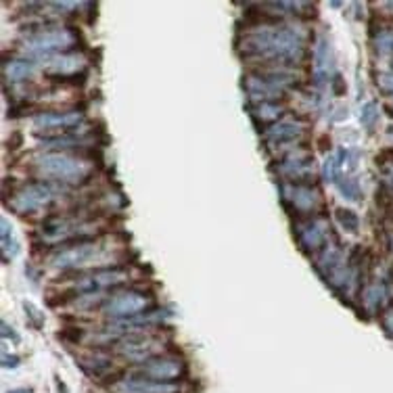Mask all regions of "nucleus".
Here are the masks:
<instances>
[{"label":"nucleus","instance_id":"obj_1","mask_svg":"<svg viewBox=\"0 0 393 393\" xmlns=\"http://www.w3.org/2000/svg\"><path fill=\"white\" fill-rule=\"evenodd\" d=\"M241 51L251 59L268 61L274 65H289L302 59L304 55V38L302 34L285 24L261 21L251 28L247 36L241 40Z\"/></svg>","mask_w":393,"mask_h":393},{"label":"nucleus","instance_id":"obj_2","mask_svg":"<svg viewBox=\"0 0 393 393\" xmlns=\"http://www.w3.org/2000/svg\"><path fill=\"white\" fill-rule=\"evenodd\" d=\"M49 261L57 270H82V268L101 270V268H109L107 264L111 261V253L103 241L88 238L65 245L63 249L53 253Z\"/></svg>","mask_w":393,"mask_h":393},{"label":"nucleus","instance_id":"obj_3","mask_svg":"<svg viewBox=\"0 0 393 393\" xmlns=\"http://www.w3.org/2000/svg\"><path fill=\"white\" fill-rule=\"evenodd\" d=\"M32 166L44 180H57L59 184H80L90 174V166L84 159L57 151L38 153L32 157Z\"/></svg>","mask_w":393,"mask_h":393},{"label":"nucleus","instance_id":"obj_4","mask_svg":"<svg viewBox=\"0 0 393 393\" xmlns=\"http://www.w3.org/2000/svg\"><path fill=\"white\" fill-rule=\"evenodd\" d=\"M295 78L279 67V69H268V71H253L245 80V90L247 96L253 101V105L259 103H272L281 98L289 88H293Z\"/></svg>","mask_w":393,"mask_h":393},{"label":"nucleus","instance_id":"obj_5","mask_svg":"<svg viewBox=\"0 0 393 393\" xmlns=\"http://www.w3.org/2000/svg\"><path fill=\"white\" fill-rule=\"evenodd\" d=\"M61 195H63V189L59 186V182H51V180L26 182L17 191H13L9 205L17 213H34L46 207L49 203H53L55 199H59Z\"/></svg>","mask_w":393,"mask_h":393},{"label":"nucleus","instance_id":"obj_6","mask_svg":"<svg viewBox=\"0 0 393 393\" xmlns=\"http://www.w3.org/2000/svg\"><path fill=\"white\" fill-rule=\"evenodd\" d=\"M78 44V38L73 32L65 28H46L42 32H36L28 36L21 44V51L28 57H55L61 55V51H69Z\"/></svg>","mask_w":393,"mask_h":393},{"label":"nucleus","instance_id":"obj_7","mask_svg":"<svg viewBox=\"0 0 393 393\" xmlns=\"http://www.w3.org/2000/svg\"><path fill=\"white\" fill-rule=\"evenodd\" d=\"M113 349L130 360V362H149L151 358H157L159 351L164 349V341L153 335V333H145V331H139V333H130L121 339H117L113 343Z\"/></svg>","mask_w":393,"mask_h":393},{"label":"nucleus","instance_id":"obj_8","mask_svg":"<svg viewBox=\"0 0 393 393\" xmlns=\"http://www.w3.org/2000/svg\"><path fill=\"white\" fill-rule=\"evenodd\" d=\"M149 306H151V295L147 291L123 289L105 299L103 312L115 322V320H125V318H134L139 314H145V310Z\"/></svg>","mask_w":393,"mask_h":393},{"label":"nucleus","instance_id":"obj_9","mask_svg":"<svg viewBox=\"0 0 393 393\" xmlns=\"http://www.w3.org/2000/svg\"><path fill=\"white\" fill-rule=\"evenodd\" d=\"M331 222L322 216H308V218H299V222L295 224V236L299 247L310 253V255H318L333 238H331Z\"/></svg>","mask_w":393,"mask_h":393},{"label":"nucleus","instance_id":"obj_10","mask_svg":"<svg viewBox=\"0 0 393 393\" xmlns=\"http://www.w3.org/2000/svg\"><path fill=\"white\" fill-rule=\"evenodd\" d=\"M125 281H128V270L123 268L113 266V268L90 270L71 285V293L76 295V299L82 295H98V293H105L107 289L123 285Z\"/></svg>","mask_w":393,"mask_h":393},{"label":"nucleus","instance_id":"obj_11","mask_svg":"<svg viewBox=\"0 0 393 393\" xmlns=\"http://www.w3.org/2000/svg\"><path fill=\"white\" fill-rule=\"evenodd\" d=\"M281 197H283V203L287 205V209L295 211L299 218L312 216L322 203L318 189L310 182H287V184H283Z\"/></svg>","mask_w":393,"mask_h":393},{"label":"nucleus","instance_id":"obj_12","mask_svg":"<svg viewBox=\"0 0 393 393\" xmlns=\"http://www.w3.org/2000/svg\"><path fill=\"white\" fill-rule=\"evenodd\" d=\"M84 113L82 111H44L34 115L32 123L36 130L44 134H53L55 137H65L82 123Z\"/></svg>","mask_w":393,"mask_h":393},{"label":"nucleus","instance_id":"obj_13","mask_svg":"<svg viewBox=\"0 0 393 393\" xmlns=\"http://www.w3.org/2000/svg\"><path fill=\"white\" fill-rule=\"evenodd\" d=\"M139 374L159 383H176L184 374V362L174 356H157L141 364Z\"/></svg>","mask_w":393,"mask_h":393},{"label":"nucleus","instance_id":"obj_14","mask_svg":"<svg viewBox=\"0 0 393 393\" xmlns=\"http://www.w3.org/2000/svg\"><path fill=\"white\" fill-rule=\"evenodd\" d=\"M274 170L287 178V180H293V182H310V178L314 176V159L310 153L306 151H289L277 166Z\"/></svg>","mask_w":393,"mask_h":393},{"label":"nucleus","instance_id":"obj_15","mask_svg":"<svg viewBox=\"0 0 393 393\" xmlns=\"http://www.w3.org/2000/svg\"><path fill=\"white\" fill-rule=\"evenodd\" d=\"M176 383H159L145 376H123L113 383L111 393H176Z\"/></svg>","mask_w":393,"mask_h":393},{"label":"nucleus","instance_id":"obj_16","mask_svg":"<svg viewBox=\"0 0 393 393\" xmlns=\"http://www.w3.org/2000/svg\"><path fill=\"white\" fill-rule=\"evenodd\" d=\"M358 161H360V151H356V149H337L335 153H331L326 157V161L322 166V176H324V180L337 184L345 176L343 174L345 170H349V172L356 170Z\"/></svg>","mask_w":393,"mask_h":393},{"label":"nucleus","instance_id":"obj_17","mask_svg":"<svg viewBox=\"0 0 393 393\" xmlns=\"http://www.w3.org/2000/svg\"><path fill=\"white\" fill-rule=\"evenodd\" d=\"M335 71V57L333 44L326 36H318L314 44V84L322 86L333 78Z\"/></svg>","mask_w":393,"mask_h":393},{"label":"nucleus","instance_id":"obj_18","mask_svg":"<svg viewBox=\"0 0 393 393\" xmlns=\"http://www.w3.org/2000/svg\"><path fill=\"white\" fill-rule=\"evenodd\" d=\"M304 123L299 121H293V119H283V121H277L274 125H270L266 130V143L270 147H291L295 145L302 134H304Z\"/></svg>","mask_w":393,"mask_h":393},{"label":"nucleus","instance_id":"obj_19","mask_svg":"<svg viewBox=\"0 0 393 393\" xmlns=\"http://www.w3.org/2000/svg\"><path fill=\"white\" fill-rule=\"evenodd\" d=\"M84 57L78 55V53H61V55H55V57H49L44 59V67L46 71L53 76V78H59V80H67V78H73L82 71L84 67Z\"/></svg>","mask_w":393,"mask_h":393},{"label":"nucleus","instance_id":"obj_20","mask_svg":"<svg viewBox=\"0 0 393 393\" xmlns=\"http://www.w3.org/2000/svg\"><path fill=\"white\" fill-rule=\"evenodd\" d=\"M36 65L28 59H7L3 65V76L9 84H19L26 82L34 76Z\"/></svg>","mask_w":393,"mask_h":393},{"label":"nucleus","instance_id":"obj_21","mask_svg":"<svg viewBox=\"0 0 393 393\" xmlns=\"http://www.w3.org/2000/svg\"><path fill=\"white\" fill-rule=\"evenodd\" d=\"M0 249H3V259L11 261L19 255V243L13 234V226L7 218L0 220Z\"/></svg>","mask_w":393,"mask_h":393},{"label":"nucleus","instance_id":"obj_22","mask_svg":"<svg viewBox=\"0 0 393 393\" xmlns=\"http://www.w3.org/2000/svg\"><path fill=\"white\" fill-rule=\"evenodd\" d=\"M251 115L255 119V123H272L283 115V105L272 101V103H259L251 107Z\"/></svg>","mask_w":393,"mask_h":393},{"label":"nucleus","instance_id":"obj_23","mask_svg":"<svg viewBox=\"0 0 393 393\" xmlns=\"http://www.w3.org/2000/svg\"><path fill=\"white\" fill-rule=\"evenodd\" d=\"M385 299H387V287H385L381 281H376V283H372V285H368V287L364 289V304H366L370 310L381 308V306L385 304Z\"/></svg>","mask_w":393,"mask_h":393},{"label":"nucleus","instance_id":"obj_24","mask_svg":"<svg viewBox=\"0 0 393 393\" xmlns=\"http://www.w3.org/2000/svg\"><path fill=\"white\" fill-rule=\"evenodd\" d=\"M337 191L341 193V197H345L347 201H360L362 199V186H360V182H358V178H353V176H343L337 184Z\"/></svg>","mask_w":393,"mask_h":393},{"label":"nucleus","instance_id":"obj_25","mask_svg":"<svg viewBox=\"0 0 393 393\" xmlns=\"http://www.w3.org/2000/svg\"><path fill=\"white\" fill-rule=\"evenodd\" d=\"M381 119V109H378V103L376 101H370L362 107V113H360V121L362 125L366 128V132H374V128Z\"/></svg>","mask_w":393,"mask_h":393},{"label":"nucleus","instance_id":"obj_26","mask_svg":"<svg viewBox=\"0 0 393 393\" xmlns=\"http://www.w3.org/2000/svg\"><path fill=\"white\" fill-rule=\"evenodd\" d=\"M335 220L337 224L345 230V232H358L360 230V218L356 211L345 209V207H337L335 209Z\"/></svg>","mask_w":393,"mask_h":393},{"label":"nucleus","instance_id":"obj_27","mask_svg":"<svg viewBox=\"0 0 393 393\" xmlns=\"http://www.w3.org/2000/svg\"><path fill=\"white\" fill-rule=\"evenodd\" d=\"M374 49L378 55H393V30H381L374 34Z\"/></svg>","mask_w":393,"mask_h":393},{"label":"nucleus","instance_id":"obj_28","mask_svg":"<svg viewBox=\"0 0 393 393\" xmlns=\"http://www.w3.org/2000/svg\"><path fill=\"white\" fill-rule=\"evenodd\" d=\"M24 310H26V314H28L30 324H32L36 331H40V329L44 326V316H42V314H40V312H38V310H36L32 304H28V302L24 304Z\"/></svg>","mask_w":393,"mask_h":393},{"label":"nucleus","instance_id":"obj_29","mask_svg":"<svg viewBox=\"0 0 393 393\" xmlns=\"http://www.w3.org/2000/svg\"><path fill=\"white\" fill-rule=\"evenodd\" d=\"M381 326L385 331V335L389 339H393V306H387L383 312H381Z\"/></svg>","mask_w":393,"mask_h":393},{"label":"nucleus","instance_id":"obj_30","mask_svg":"<svg viewBox=\"0 0 393 393\" xmlns=\"http://www.w3.org/2000/svg\"><path fill=\"white\" fill-rule=\"evenodd\" d=\"M376 82H378V88L387 94L393 96V71H383L376 76Z\"/></svg>","mask_w":393,"mask_h":393},{"label":"nucleus","instance_id":"obj_31","mask_svg":"<svg viewBox=\"0 0 393 393\" xmlns=\"http://www.w3.org/2000/svg\"><path fill=\"white\" fill-rule=\"evenodd\" d=\"M0 326H3V339H11L13 343H19V341H21V337L17 335V331L11 329L7 320H3V324H0Z\"/></svg>","mask_w":393,"mask_h":393},{"label":"nucleus","instance_id":"obj_32","mask_svg":"<svg viewBox=\"0 0 393 393\" xmlns=\"http://www.w3.org/2000/svg\"><path fill=\"white\" fill-rule=\"evenodd\" d=\"M19 362H21V360H19L17 356H11V353H7V351L3 353V366H5V368H17Z\"/></svg>","mask_w":393,"mask_h":393},{"label":"nucleus","instance_id":"obj_33","mask_svg":"<svg viewBox=\"0 0 393 393\" xmlns=\"http://www.w3.org/2000/svg\"><path fill=\"white\" fill-rule=\"evenodd\" d=\"M383 178H385V184L389 189H393V164H387V168L383 172Z\"/></svg>","mask_w":393,"mask_h":393},{"label":"nucleus","instance_id":"obj_34","mask_svg":"<svg viewBox=\"0 0 393 393\" xmlns=\"http://www.w3.org/2000/svg\"><path fill=\"white\" fill-rule=\"evenodd\" d=\"M9 393H34L30 387H19V389H13V391H9Z\"/></svg>","mask_w":393,"mask_h":393}]
</instances>
